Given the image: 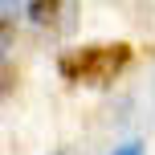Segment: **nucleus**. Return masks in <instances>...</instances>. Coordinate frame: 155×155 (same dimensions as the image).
<instances>
[{
    "mask_svg": "<svg viewBox=\"0 0 155 155\" xmlns=\"http://www.w3.org/2000/svg\"><path fill=\"white\" fill-rule=\"evenodd\" d=\"M127 61H131L127 45H82L61 57V74L82 86H106L127 70Z\"/></svg>",
    "mask_w": 155,
    "mask_h": 155,
    "instance_id": "f257e3e1",
    "label": "nucleus"
},
{
    "mask_svg": "<svg viewBox=\"0 0 155 155\" xmlns=\"http://www.w3.org/2000/svg\"><path fill=\"white\" fill-rule=\"evenodd\" d=\"M114 155H143V147H139V143H123Z\"/></svg>",
    "mask_w": 155,
    "mask_h": 155,
    "instance_id": "f03ea898",
    "label": "nucleus"
}]
</instances>
